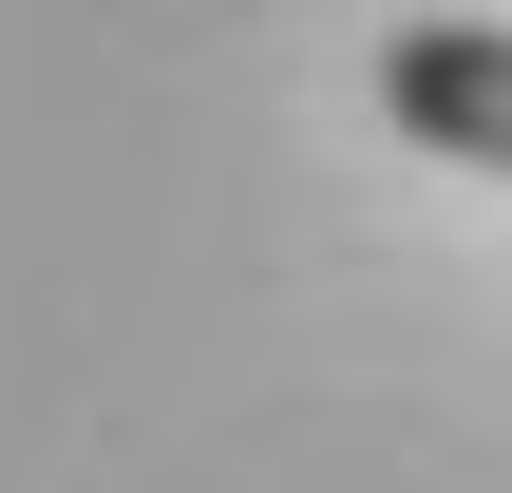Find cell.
Here are the masks:
<instances>
[{
  "label": "cell",
  "instance_id": "6da1fadb",
  "mask_svg": "<svg viewBox=\"0 0 512 493\" xmlns=\"http://www.w3.org/2000/svg\"><path fill=\"white\" fill-rule=\"evenodd\" d=\"M380 114L456 171H512V19H399L380 38Z\"/></svg>",
  "mask_w": 512,
  "mask_h": 493
}]
</instances>
